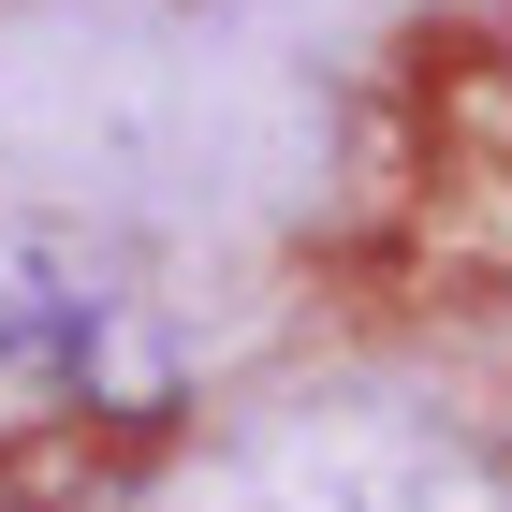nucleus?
I'll return each instance as SVG.
<instances>
[{
  "label": "nucleus",
  "instance_id": "obj_2",
  "mask_svg": "<svg viewBox=\"0 0 512 512\" xmlns=\"http://www.w3.org/2000/svg\"><path fill=\"white\" fill-rule=\"evenodd\" d=\"M176 512H512V483L454 439H395V425H308L264 439L235 469H205Z\"/></svg>",
  "mask_w": 512,
  "mask_h": 512
},
{
  "label": "nucleus",
  "instance_id": "obj_1",
  "mask_svg": "<svg viewBox=\"0 0 512 512\" xmlns=\"http://www.w3.org/2000/svg\"><path fill=\"white\" fill-rule=\"evenodd\" d=\"M249 337V293L132 220L0 205V366L88 410H176Z\"/></svg>",
  "mask_w": 512,
  "mask_h": 512
}]
</instances>
